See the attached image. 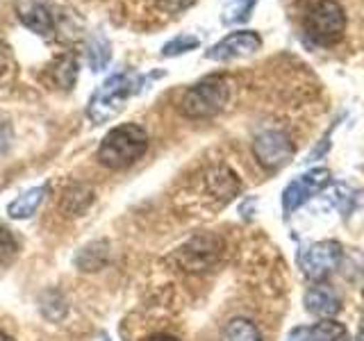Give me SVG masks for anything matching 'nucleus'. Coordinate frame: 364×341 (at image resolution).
Listing matches in <instances>:
<instances>
[{
	"label": "nucleus",
	"instance_id": "nucleus-9",
	"mask_svg": "<svg viewBox=\"0 0 364 341\" xmlns=\"http://www.w3.org/2000/svg\"><path fill=\"white\" fill-rule=\"evenodd\" d=\"M253 155L257 162L267 170H278L284 164L291 162L294 157V144L289 136L280 130H267L259 132L253 141Z\"/></svg>",
	"mask_w": 364,
	"mask_h": 341
},
{
	"label": "nucleus",
	"instance_id": "nucleus-18",
	"mask_svg": "<svg viewBox=\"0 0 364 341\" xmlns=\"http://www.w3.org/2000/svg\"><path fill=\"white\" fill-rule=\"evenodd\" d=\"M221 341H262V335L255 323H250L248 318H232L223 328Z\"/></svg>",
	"mask_w": 364,
	"mask_h": 341
},
{
	"label": "nucleus",
	"instance_id": "nucleus-3",
	"mask_svg": "<svg viewBox=\"0 0 364 341\" xmlns=\"http://www.w3.org/2000/svg\"><path fill=\"white\" fill-rule=\"evenodd\" d=\"M148 151V134L141 125L123 123L105 134L98 148V162L107 168H128Z\"/></svg>",
	"mask_w": 364,
	"mask_h": 341
},
{
	"label": "nucleus",
	"instance_id": "nucleus-2",
	"mask_svg": "<svg viewBox=\"0 0 364 341\" xmlns=\"http://www.w3.org/2000/svg\"><path fill=\"white\" fill-rule=\"evenodd\" d=\"M14 16L18 26L41 43H64L71 45L66 37V26L60 9L53 0H14Z\"/></svg>",
	"mask_w": 364,
	"mask_h": 341
},
{
	"label": "nucleus",
	"instance_id": "nucleus-11",
	"mask_svg": "<svg viewBox=\"0 0 364 341\" xmlns=\"http://www.w3.org/2000/svg\"><path fill=\"white\" fill-rule=\"evenodd\" d=\"M262 48V37L255 30H237L223 37L219 43H214L212 48L205 53V57L212 62H230L237 57H246Z\"/></svg>",
	"mask_w": 364,
	"mask_h": 341
},
{
	"label": "nucleus",
	"instance_id": "nucleus-23",
	"mask_svg": "<svg viewBox=\"0 0 364 341\" xmlns=\"http://www.w3.org/2000/svg\"><path fill=\"white\" fill-rule=\"evenodd\" d=\"M11 141H14V132H11V125L5 117H0V155H5L9 148H11Z\"/></svg>",
	"mask_w": 364,
	"mask_h": 341
},
{
	"label": "nucleus",
	"instance_id": "nucleus-15",
	"mask_svg": "<svg viewBox=\"0 0 364 341\" xmlns=\"http://www.w3.org/2000/svg\"><path fill=\"white\" fill-rule=\"evenodd\" d=\"M85 53H87V62H89L91 71H94V73L102 71V68H105L109 64V60H112V45L100 32L91 34V37L87 39Z\"/></svg>",
	"mask_w": 364,
	"mask_h": 341
},
{
	"label": "nucleus",
	"instance_id": "nucleus-13",
	"mask_svg": "<svg viewBox=\"0 0 364 341\" xmlns=\"http://www.w3.org/2000/svg\"><path fill=\"white\" fill-rule=\"evenodd\" d=\"M205 187L212 193V198L228 202L237 196L239 178L228 166H212L208 173H205Z\"/></svg>",
	"mask_w": 364,
	"mask_h": 341
},
{
	"label": "nucleus",
	"instance_id": "nucleus-6",
	"mask_svg": "<svg viewBox=\"0 0 364 341\" xmlns=\"http://www.w3.org/2000/svg\"><path fill=\"white\" fill-rule=\"evenodd\" d=\"M141 87V77L132 73H114L102 82L87 105V117L91 123H107L119 117L125 107V100Z\"/></svg>",
	"mask_w": 364,
	"mask_h": 341
},
{
	"label": "nucleus",
	"instance_id": "nucleus-7",
	"mask_svg": "<svg viewBox=\"0 0 364 341\" xmlns=\"http://www.w3.org/2000/svg\"><path fill=\"white\" fill-rule=\"evenodd\" d=\"M223 250V244L219 237L214 234H198L193 237L191 242H187L182 246L178 253H176V261L182 271H189V273H203V271H210L216 259H219Z\"/></svg>",
	"mask_w": 364,
	"mask_h": 341
},
{
	"label": "nucleus",
	"instance_id": "nucleus-4",
	"mask_svg": "<svg viewBox=\"0 0 364 341\" xmlns=\"http://www.w3.org/2000/svg\"><path fill=\"white\" fill-rule=\"evenodd\" d=\"M303 32L316 45H337L346 32V11L339 0H312L303 9Z\"/></svg>",
	"mask_w": 364,
	"mask_h": 341
},
{
	"label": "nucleus",
	"instance_id": "nucleus-1",
	"mask_svg": "<svg viewBox=\"0 0 364 341\" xmlns=\"http://www.w3.org/2000/svg\"><path fill=\"white\" fill-rule=\"evenodd\" d=\"M73 3L107 16L119 28L151 32L178 18L196 0H73Z\"/></svg>",
	"mask_w": 364,
	"mask_h": 341
},
{
	"label": "nucleus",
	"instance_id": "nucleus-24",
	"mask_svg": "<svg viewBox=\"0 0 364 341\" xmlns=\"http://www.w3.org/2000/svg\"><path fill=\"white\" fill-rule=\"evenodd\" d=\"M287 341H314L312 337V330L310 328H296L289 332Z\"/></svg>",
	"mask_w": 364,
	"mask_h": 341
},
{
	"label": "nucleus",
	"instance_id": "nucleus-5",
	"mask_svg": "<svg viewBox=\"0 0 364 341\" xmlns=\"http://www.w3.org/2000/svg\"><path fill=\"white\" fill-rule=\"evenodd\" d=\"M232 96V82L228 75H208L191 89L185 91L180 100V112L187 119H212L216 117Z\"/></svg>",
	"mask_w": 364,
	"mask_h": 341
},
{
	"label": "nucleus",
	"instance_id": "nucleus-10",
	"mask_svg": "<svg viewBox=\"0 0 364 341\" xmlns=\"http://www.w3.org/2000/svg\"><path fill=\"white\" fill-rule=\"evenodd\" d=\"M330 182V170L328 168H312L303 173L301 178H296L289 182V187L282 193V210L284 214H294L301 207L303 202H307L312 196H316L318 191H323Z\"/></svg>",
	"mask_w": 364,
	"mask_h": 341
},
{
	"label": "nucleus",
	"instance_id": "nucleus-22",
	"mask_svg": "<svg viewBox=\"0 0 364 341\" xmlns=\"http://www.w3.org/2000/svg\"><path fill=\"white\" fill-rule=\"evenodd\" d=\"M18 255V242L11 230L0 225V264H11Z\"/></svg>",
	"mask_w": 364,
	"mask_h": 341
},
{
	"label": "nucleus",
	"instance_id": "nucleus-25",
	"mask_svg": "<svg viewBox=\"0 0 364 341\" xmlns=\"http://www.w3.org/2000/svg\"><path fill=\"white\" fill-rule=\"evenodd\" d=\"M148 341H178V339L171 337V335H155V337H151Z\"/></svg>",
	"mask_w": 364,
	"mask_h": 341
},
{
	"label": "nucleus",
	"instance_id": "nucleus-28",
	"mask_svg": "<svg viewBox=\"0 0 364 341\" xmlns=\"http://www.w3.org/2000/svg\"><path fill=\"white\" fill-rule=\"evenodd\" d=\"M362 296H364V289H362Z\"/></svg>",
	"mask_w": 364,
	"mask_h": 341
},
{
	"label": "nucleus",
	"instance_id": "nucleus-19",
	"mask_svg": "<svg viewBox=\"0 0 364 341\" xmlns=\"http://www.w3.org/2000/svg\"><path fill=\"white\" fill-rule=\"evenodd\" d=\"M310 330L314 341H350L348 330L337 321H321Z\"/></svg>",
	"mask_w": 364,
	"mask_h": 341
},
{
	"label": "nucleus",
	"instance_id": "nucleus-8",
	"mask_svg": "<svg viewBox=\"0 0 364 341\" xmlns=\"http://www.w3.org/2000/svg\"><path fill=\"white\" fill-rule=\"evenodd\" d=\"M339 257H341V246L337 242H318L303 250L299 264L307 280L323 282L337 269Z\"/></svg>",
	"mask_w": 364,
	"mask_h": 341
},
{
	"label": "nucleus",
	"instance_id": "nucleus-14",
	"mask_svg": "<svg viewBox=\"0 0 364 341\" xmlns=\"http://www.w3.org/2000/svg\"><path fill=\"white\" fill-rule=\"evenodd\" d=\"M48 196V185H41V187H34V189H28L26 193H21L18 198L11 200L7 214L11 216V219H30V216L37 214L39 205L43 202V198Z\"/></svg>",
	"mask_w": 364,
	"mask_h": 341
},
{
	"label": "nucleus",
	"instance_id": "nucleus-16",
	"mask_svg": "<svg viewBox=\"0 0 364 341\" xmlns=\"http://www.w3.org/2000/svg\"><path fill=\"white\" fill-rule=\"evenodd\" d=\"M109 253H107V244L105 242H96L85 246L80 253L75 255V266H80L82 271H98L107 264Z\"/></svg>",
	"mask_w": 364,
	"mask_h": 341
},
{
	"label": "nucleus",
	"instance_id": "nucleus-21",
	"mask_svg": "<svg viewBox=\"0 0 364 341\" xmlns=\"http://www.w3.org/2000/svg\"><path fill=\"white\" fill-rule=\"evenodd\" d=\"M200 45V39L198 37H193V34H178L176 39H171L164 43V48H162V55L164 57H176V55H185L193 48H198Z\"/></svg>",
	"mask_w": 364,
	"mask_h": 341
},
{
	"label": "nucleus",
	"instance_id": "nucleus-27",
	"mask_svg": "<svg viewBox=\"0 0 364 341\" xmlns=\"http://www.w3.org/2000/svg\"><path fill=\"white\" fill-rule=\"evenodd\" d=\"M0 341H14V339H11L9 335H5L3 330H0Z\"/></svg>",
	"mask_w": 364,
	"mask_h": 341
},
{
	"label": "nucleus",
	"instance_id": "nucleus-20",
	"mask_svg": "<svg viewBox=\"0 0 364 341\" xmlns=\"http://www.w3.org/2000/svg\"><path fill=\"white\" fill-rule=\"evenodd\" d=\"M255 0H230L223 9L221 21L225 26H232V23H242L250 16V9H253Z\"/></svg>",
	"mask_w": 364,
	"mask_h": 341
},
{
	"label": "nucleus",
	"instance_id": "nucleus-12",
	"mask_svg": "<svg viewBox=\"0 0 364 341\" xmlns=\"http://www.w3.org/2000/svg\"><path fill=\"white\" fill-rule=\"evenodd\" d=\"M305 310L318 318H330L341 310V301L328 284L316 282L305 291Z\"/></svg>",
	"mask_w": 364,
	"mask_h": 341
},
{
	"label": "nucleus",
	"instance_id": "nucleus-26",
	"mask_svg": "<svg viewBox=\"0 0 364 341\" xmlns=\"http://www.w3.org/2000/svg\"><path fill=\"white\" fill-rule=\"evenodd\" d=\"M358 341H364V321L360 325V332H358Z\"/></svg>",
	"mask_w": 364,
	"mask_h": 341
},
{
	"label": "nucleus",
	"instance_id": "nucleus-17",
	"mask_svg": "<svg viewBox=\"0 0 364 341\" xmlns=\"http://www.w3.org/2000/svg\"><path fill=\"white\" fill-rule=\"evenodd\" d=\"M91 200H94V191H91L87 185H75V187H71L64 193L62 210L68 216H77V214H82L89 207Z\"/></svg>",
	"mask_w": 364,
	"mask_h": 341
}]
</instances>
